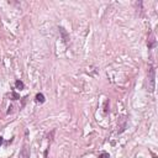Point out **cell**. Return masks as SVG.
Wrapping results in <instances>:
<instances>
[{
	"label": "cell",
	"mask_w": 158,
	"mask_h": 158,
	"mask_svg": "<svg viewBox=\"0 0 158 158\" xmlns=\"http://www.w3.org/2000/svg\"><path fill=\"white\" fill-rule=\"evenodd\" d=\"M154 78H156V72H154V68L151 67L150 70H148V81H150V91H153L154 90Z\"/></svg>",
	"instance_id": "1"
},
{
	"label": "cell",
	"mask_w": 158,
	"mask_h": 158,
	"mask_svg": "<svg viewBox=\"0 0 158 158\" xmlns=\"http://www.w3.org/2000/svg\"><path fill=\"white\" fill-rule=\"evenodd\" d=\"M19 158H30V150H28L27 146L22 147V150L19 153Z\"/></svg>",
	"instance_id": "2"
},
{
	"label": "cell",
	"mask_w": 158,
	"mask_h": 158,
	"mask_svg": "<svg viewBox=\"0 0 158 158\" xmlns=\"http://www.w3.org/2000/svg\"><path fill=\"white\" fill-rule=\"evenodd\" d=\"M36 101L41 103V104H42V103H45V95H43V94H41V93H38L36 95Z\"/></svg>",
	"instance_id": "3"
},
{
	"label": "cell",
	"mask_w": 158,
	"mask_h": 158,
	"mask_svg": "<svg viewBox=\"0 0 158 158\" xmlns=\"http://www.w3.org/2000/svg\"><path fill=\"white\" fill-rule=\"evenodd\" d=\"M15 86H16V89H20V90L25 89V84L21 80H16V83H15Z\"/></svg>",
	"instance_id": "4"
},
{
	"label": "cell",
	"mask_w": 158,
	"mask_h": 158,
	"mask_svg": "<svg viewBox=\"0 0 158 158\" xmlns=\"http://www.w3.org/2000/svg\"><path fill=\"white\" fill-rule=\"evenodd\" d=\"M98 158H110V154L108 152H103V153L99 154V157Z\"/></svg>",
	"instance_id": "5"
},
{
	"label": "cell",
	"mask_w": 158,
	"mask_h": 158,
	"mask_svg": "<svg viewBox=\"0 0 158 158\" xmlns=\"http://www.w3.org/2000/svg\"><path fill=\"white\" fill-rule=\"evenodd\" d=\"M12 98H14V100H17V99H20V96L17 95L15 91H12Z\"/></svg>",
	"instance_id": "6"
},
{
	"label": "cell",
	"mask_w": 158,
	"mask_h": 158,
	"mask_svg": "<svg viewBox=\"0 0 158 158\" xmlns=\"http://www.w3.org/2000/svg\"><path fill=\"white\" fill-rule=\"evenodd\" d=\"M3 141H4V138H3V137H1V136H0V146L3 145Z\"/></svg>",
	"instance_id": "7"
}]
</instances>
